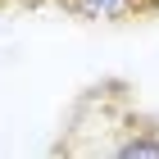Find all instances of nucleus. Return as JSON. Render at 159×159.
Listing matches in <instances>:
<instances>
[{"instance_id":"f257e3e1","label":"nucleus","mask_w":159,"mask_h":159,"mask_svg":"<svg viewBox=\"0 0 159 159\" xmlns=\"http://www.w3.org/2000/svg\"><path fill=\"white\" fill-rule=\"evenodd\" d=\"M77 109L96 118V136L82 141L73 155H114V159H159V123L136 109V100L123 86L105 82L91 86Z\"/></svg>"},{"instance_id":"f03ea898","label":"nucleus","mask_w":159,"mask_h":159,"mask_svg":"<svg viewBox=\"0 0 159 159\" xmlns=\"http://www.w3.org/2000/svg\"><path fill=\"white\" fill-rule=\"evenodd\" d=\"M77 18H91V23H127V18H141V14H155L159 0H55Z\"/></svg>"},{"instance_id":"7ed1b4c3","label":"nucleus","mask_w":159,"mask_h":159,"mask_svg":"<svg viewBox=\"0 0 159 159\" xmlns=\"http://www.w3.org/2000/svg\"><path fill=\"white\" fill-rule=\"evenodd\" d=\"M27 5H46V0H0V14H9V9H27Z\"/></svg>"}]
</instances>
